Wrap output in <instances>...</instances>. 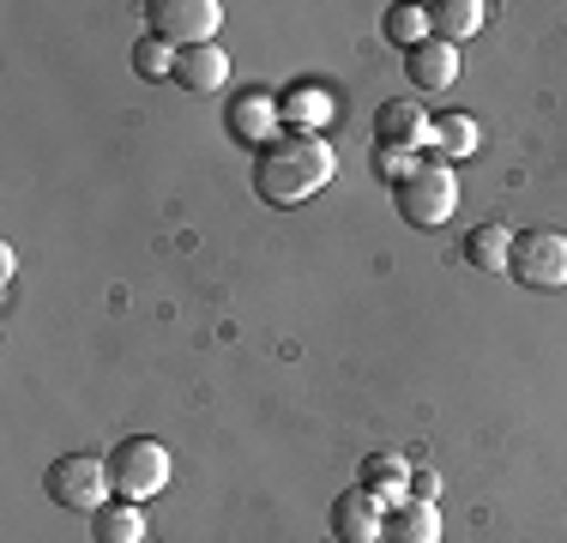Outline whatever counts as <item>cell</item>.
Returning <instances> with one entry per match:
<instances>
[{"label": "cell", "mask_w": 567, "mask_h": 543, "mask_svg": "<svg viewBox=\"0 0 567 543\" xmlns=\"http://www.w3.org/2000/svg\"><path fill=\"white\" fill-rule=\"evenodd\" d=\"M381 532H386V508L369 489H350V495L332 501V537L339 543H381Z\"/></svg>", "instance_id": "obj_9"}, {"label": "cell", "mask_w": 567, "mask_h": 543, "mask_svg": "<svg viewBox=\"0 0 567 543\" xmlns=\"http://www.w3.org/2000/svg\"><path fill=\"white\" fill-rule=\"evenodd\" d=\"M145 19H152V37H164L169 49H199L218 43L224 7L218 0H145Z\"/></svg>", "instance_id": "obj_5"}, {"label": "cell", "mask_w": 567, "mask_h": 543, "mask_svg": "<svg viewBox=\"0 0 567 543\" xmlns=\"http://www.w3.org/2000/svg\"><path fill=\"white\" fill-rule=\"evenodd\" d=\"M175 85L194 91V98H212V91H224V85H229V49H218V43L182 49V61H175Z\"/></svg>", "instance_id": "obj_10"}, {"label": "cell", "mask_w": 567, "mask_h": 543, "mask_svg": "<svg viewBox=\"0 0 567 543\" xmlns=\"http://www.w3.org/2000/svg\"><path fill=\"white\" fill-rule=\"evenodd\" d=\"M429 133H435V115H423V103H411V98L381 103V115H374V140L393 145V152H423Z\"/></svg>", "instance_id": "obj_8"}, {"label": "cell", "mask_w": 567, "mask_h": 543, "mask_svg": "<svg viewBox=\"0 0 567 543\" xmlns=\"http://www.w3.org/2000/svg\"><path fill=\"white\" fill-rule=\"evenodd\" d=\"M477 145H483V127L471 115H435V133H429V157L435 163L453 170V163H465Z\"/></svg>", "instance_id": "obj_14"}, {"label": "cell", "mask_w": 567, "mask_h": 543, "mask_svg": "<svg viewBox=\"0 0 567 543\" xmlns=\"http://www.w3.org/2000/svg\"><path fill=\"white\" fill-rule=\"evenodd\" d=\"M429 37H435V24H429V7H411V0H404V7H386V43L393 49H423Z\"/></svg>", "instance_id": "obj_19"}, {"label": "cell", "mask_w": 567, "mask_h": 543, "mask_svg": "<svg viewBox=\"0 0 567 543\" xmlns=\"http://www.w3.org/2000/svg\"><path fill=\"white\" fill-rule=\"evenodd\" d=\"M110 483H115L121 501H140L145 508V501L164 495V483H169V447L152 441V434H127L110 453Z\"/></svg>", "instance_id": "obj_3"}, {"label": "cell", "mask_w": 567, "mask_h": 543, "mask_svg": "<svg viewBox=\"0 0 567 543\" xmlns=\"http://www.w3.org/2000/svg\"><path fill=\"white\" fill-rule=\"evenodd\" d=\"M91 537L97 543H145L140 501H103V508L91 513Z\"/></svg>", "instance_id": "obj_17"}, {"label": "cell", "mask_w": 567, "mask_h": 543, "mask_svg": "<svg viewBox=\"0 0 567 543\" xmlns=\"http://www.w3.org/2000/svg\"><path fill=\"white\" fill-rule=\"evenodd\" d=\"M175 61H182V49H169L164 37H140L133 43V73L140 79H175Z\"/></svg>", "instance_id": "obj_20"}, {"label": "cell", "mask_w": 567, "mask_h": 543, "mask_svg": "<svg viewBox=\"0 0 567 543\" xmlns=\"http://www.w3.org/2000/svg\"><path fill=\"white\" fill-rule=\"evenodd\" d=\"M483 19H489V7L483 0H441V7H429V24H435L441 43H471V37L483 31Z\"/></svg>", "instance_id": "obj_16"}, {"label": "cell", "mask_w": 567, "mask_h": 543, "mask_svg": "<svg viewBox=\"0 0 567 543\" xmlns=\"http://www.w3.org/2000/svg\"><path fill=\"white\" fill-rule=\"evenodd\" d=\"M458 254H465L477 272H507V260H513V229L507 224H477Z\"/></svg>", "instance_id": "obj_18"}, {"label": "cell", "mask_w": 567, "mask_h": 543, "mask_svg": "<svg viewBox=\"0 0 567 543\" xmlns=\"http://www.w3.org/2000/svg\"><path fill=\"white\" fill-rule=\"evenodd\" d=\"M332 170H339V157H332L327 140H315V133H284L278 145H266L254 157V194L266 206L290 212V206H308L332 182Z\"/></svg>", "instance_id": "obj_1"}, {"label": "cell", "mask_w": 567, "mask_h": 543, "mask_svg": "<svg viewBox=\"0 0 567 543\" xmlns=\"http://www.w3.org/2000/svg\"><path fill=\"white\" fill-rule=\"evenodd\" d=\"M404 79H411L416 91H447L453 79H458V49L441 43V37H429L423 49L404 54Z\"/></svg>", "instance_id": "obj_13"}, {"label": "cell", "mask_w": 567, "mask_h": 543, "mask_svg": "<svg viewBox=\"0 0 567 543\" xmlns=\"http://www.w3.org/2000/svg\"><path fill=\"white\" fill-rule=\"evenodd\" d=\"M507 272L525 290H567V236H556V229H519Z\"/></svg>", "instance_id": "obj_6"}, {"label": "cell", "mask_w": 567, "mask_h": 543, "mask_svg": "<svg viewBox=\"0 0 567 543\" xmlns=\"http://www.w3.org/2000/svg\"><path fill=\"white\" fill-rule=\"evenodd\" d=\"M224 127H229V140H236V145H248V152H266V145L284 140V109H278L272 91L248 85V91H236V98H229Z\"/></svg>", "instance_id": "obj_7"}, {"label": "cell", "mask_w": 567, "mask_h": 543, "mask_svg": "<svg viewBox=\"0 0 567 543\" xmlns=\"http://www.w3.org/2000/svg\"><path fill=\"white\" fill-rule=\"evenodd\" d=\"M381 543H441V508L435 501H404L386 513Z\"/></svg>", "instance_id": "obj_15"}, {"label": "cell", "mask_w": 567, "mask_h": 543, "mask_svg": "<svg viewBox=\"0 0 567 543\" xmlns=\"http://www.w3.org/2000/svg\"><path fill=\"white\" fill-rule=\"evenodd\" d=\"M435 495H441L435 471H411V501H435Z\"/></svg>", "instance_id": "obj_22"}, {"label": "cell", "mask_w": 567, "mask_h": 543, "mask_svg": "<svg viewBox=\"0 0 567 543\" xmlns=\"http://www.w3.org/2000/svg\"><path fill=\"white\" fill-rule=\"evenodd\" d=\"M43 489H49V501L66 508V513H97L103 495H115L110 459H97V453H61L55 465L43 471Z\"/></svg>", "instance_id": "obj_4"}, {"label": "cell", "mask_w": 567, "mask_h": 543, "mask_svg": "<svg viewBox=\"0 0 567 543\" xmlns=\"http://www.w3.org/2000/svg\"><path fill=\"white\" fill-rule=\"evenodd\" d=\"M278 109H284V127H290V133H315V140H320V127L339 115V98H332L327 85H290L278 98Z\"/></svg>", "instance_id": "obj_12"}, {"label": "cell", "mask_w": 567, "mask_h": 543, "mask_svg": "<svg viewBox=\"0 0 567 543\" xmlns=\"http://www.w3.org/2000/svg\"><path fill=\"white\" fill-rule=\"evenodd\" d=\"M416 163H423V157H411V152H393V145H374V157H369V170L374 175H381V182H404V175H411L416 170Z\"/></svg>", "instance_id": "obj_21"}, {"label": "cell", "mask_w": 567, "mask_h": 543, "mask_svg": "<svg viewBox=\"0 0 567 543\" xmlns=\"http://www.w3.org/2000/svg\"><path fill=\"white\" fill-rule=\"evenodd\" d=\"M411 471L416 465L404 453H369V459H362V489H369V495L393 513V508L411 501Z\"/></svg>", "instance_id": "obj_11"}, {"label": "cell", "mask_w": 567, "mask_h": 543, "mask_svg": "<svg viewBox=\"0 0 567 543\" xmlns=\"http://www.w3.org/2000/svg\"><path fill=\"white\" fill-rule=\"evenodd\" d=\"M393 206H399V217L411 229H441L453 217V206H458V175L447 170V163H435V157H423L411 175L393 187Z\"/></svg>", "instance_id": "obj_2"}]
</instances>
